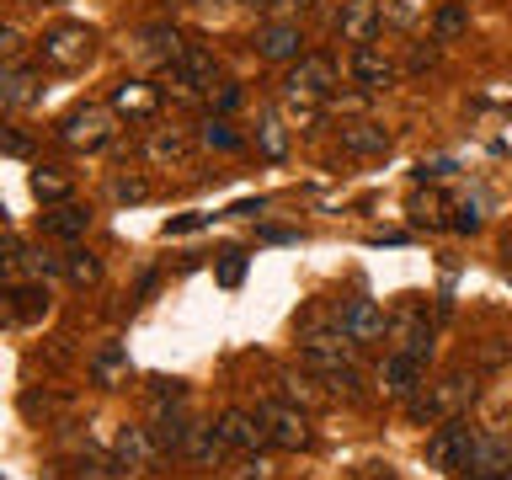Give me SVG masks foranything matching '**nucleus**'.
<instances>
[{
	"mask_svg": "<svg viewBox=\"0 0 512 480\" xmlns=\"http://www.w3.org/2000/svg\"><path fill=\"white\" fill-rule=\"evenodd\" d=\"M427 64H438V43H427V48H411V70H427Z\"/></svg>",
	"mask_w": 512,
	"mask_h": 480,
	"instance_id": "58836bf2",
	"label": "nucleus"
},
{
	"mask_svg": "<svg viewBox=\"0 0 512 480\" xmlns=\"http://www.w3.org/2000/svg\"><path fill=\"white\" fill-rule=\"evenodd\" d=\"M240 278H246V251H224V267H219V283L235 288Z\"/></svg>",
	"mask_w": 512,
	"mask_h": 480,
	"instance_id": "473e14b6",
	"label": "nucleus"
},
{
	"mask_svg": "<svg viewBox=\"0 0 512 480\" xmlns=\"http://www.w3.org/2000/svg\"><path fill=\"white\" fill-rule=\"evenodd\" d=\"M384 22V11H379V0H342V11H336V38L342 43H374V32Z\"/></svg>",
	"mask_w": 512,
	"mask_h": 480,
	"instance_id": "9d476101",
	"label": "nucleus"
},
{
	"mask_svg": "<svg viewBox=\"0 0 512 480\" xmlns=\"http://www.w3.org/2000/svg\"><path fill=\"white\" fill-rule=\"evenodd\" d=\"M203 144H208V150H235L240 134H235L230 123H214V118H208V123H203Z\"/></svg>",
	"mask_w": 512,
	"mask_h": 480,
	"instance_id": "7c9ffc66",
	"label": "nucleus"
},
{
	"mask_svg": "<svg viewBox=\"0 0 512 480\" xmlns=\"http://www.w3.org/2000/svg\"><path fill=\"white\" fill-rule=\"evenodd\" d=\"M224 448H230V443H224L219 427H192V438H187V454L198 459V464H219Z\"/></svg>",
	"mask_w": 512,
	"mask_h": 480,
	"instance_id": "b1692460",
	"label": "nucleus"
},
{
	"mask_svg": "<svg viewBox=\"0 0 512 480\" xmlns=\"http://www.w3.org/2000/svg\"><path fill=\"white\" fill-rule=\"evenodd\" d=\"M470 443H475L470 422H464V416H448V422H438V427H432V438H427V464L454 475L464 464V454H470Z\"/></svg>",
	"mask_w": 512,
	"mask_h": 480,
	"instance_id": "423d86ee",
	"label": "nucleus"
},
{
	"mask_svg": "<svg viewBox=\"0 0 512 480\" xmlns=\"http://www.w3.org/2000/svg\"><path fill=\"white\" fill-rule=\"evenodd\" d=\"M475 224H480V214H475V208H459V219H454V230H464V235H470V230H475Z\"/></svg>",
	"mask_w": 512,
	"mask_h": 480,
	"instance_id": "c03bdc74",
	"label": "nucleus"
},
{
	"mask_svg": "<svg viewBox=\"0 0 512 480\" xmlns=\"http://www.w3.org/2000/svg\"><path fill=\"white\" fill-rule=\"evenodd\" d=\"M59 267H64V278H70L75 288H91L96 278H102V262H96L91 251H64Z\"/></svg>",
	"mask_w": 512,
	"mask_h": 480,
	"instance_id": "393cba45",
	"label": "nucleus"
},
{
	"mask_svg": "<svg viewBox=\"0 0 512 480\" xmlns=\"http://www.w3.org/2000/svg\"><path fill=\"white\" fill-rule=\"evenodd\" d=\"M112 118L118 112L112 107H96V102H86V107H75L70 118L59 123V144H70V150H102V144L112 139Z\"/></svg>",
	"mask_w": 512,
	"mask_h": 480,
	"instance_id": "20e7f679",
	"label": "nucleus"
},
{
	"mask_svg": "<svg viewBox=\"0 0 512 480\" xmlns=\"http://www.w3.org/2000/svg\"><path fill=\"white\" fill-rule=\"evenodd\" d=\"M208 214H187V219H171V235H187V230H203Z\"/></svg>",
	"mask_w": 512,
	"mask_h": 480,
	"instance_id": "a19ab883",
	"label": "nucleus"
},
{
	"mask_svg": "<svg viewBox=\"0 0 512 480\" xmlns=\"http://www.w3.org/2000/svg\"><path fill=\"white\" fill-rule=\"evenodd\" d=\"M422 374H427L422 352H390V358H384V395L411 400L416 390H422Z\"/></svg>",
	"mask_w": 512,
	"mask_h": 480,
	"instance_id": "ddd939ff",
	"label": "nucleus"
},
{
	"mask_svg": "<svg viewBox=\"0 0 512 480\" xmlns=\"http://www.w3.org/2000/svg\"><path fill=\"white\" fill-rule=\"evenodd\" d=\"M283 384H288V400H304V406H315V379H310V374H304V379L288 374Z\"/></svg>",
	"mask_w": 512,
	"mask_h": 480,
	"instance_id": "f704fd0d",
	"label": "nucleus"
},
{
	"mask_svg": "<svg viewBox=\"0 0 512 480\" xmlns=\"http://www.w3.org/2000/svg\"><path fill=\"white\" fill-rule=\"evenodd\" d=\"M75 480H118V470H112V464H102V459H80Z\"/></svg>",
	"mask_w": 512,
	"mask_h": 480,
	"instance_id": "c9c22d12",
	"label": "nucleus"
},
{
	"mask_svg": "<svg viewBox=\"0 0 512 480\" xmlns=\"http://www.w3.org/2000/svg\"><path fill=\"white\" fill-rule=\"evenodd\" d=\"M38 224H43L48 240H80L91 230V214H86V208H75V203H54V208H43V214H38Z\"/></svg>",
	"mask_w": 512,
	"mask_h": 480,
	"instance_id": "a211bd4d",
	"label": "nucleus"
},
{
	"mask_svg": "<svg viewBox=\"0 0 512 480\" xmlns=\"http://www.w3.org/2000/svg\"><path fill=\"white\" fill-rule=\"evenodd\" d=\"M283 86L288 91H310V96H331L336 86H342V75H336V59L331 54H304L294 70H288Z\"/></svg>",
	"mask_w": 512,
	"mask_h": 480,
	"instance_id": "9b49d317",
	"label": "nucleus"
},
{
	"mask_svg": "<svg viewBox=\"0 0 512 480\" xmlns=\"http://www.w3.org/2000/svg\"><path fill=\"white\" fill-rule=\"evenodd\" d=\"M256 144H262L267 160H283V155H288V134H283V123L272 118V112L262 118V128H256Z\"/></svg>",
	"mask_w": 512,
	"mask_h": 480,
	"instance_id": "c85d7f7f",
	"label": "nucleus"
},
{
	"mask_svg": "<svg viewBox=\"0 0 512 480\" xmlns=\"http://www.w3.org/2000/svg\"><path fill=\"white\" fill-rule=\"evenodd\" d=\"M326 390H336V395H358V368H336V374H326Z\"/></svg>",
	"mask_w": 512,
	"mask_h": 480,
	"instance_id": "72a5a7b5",
	"label": "nucleus"
},
{
	"mask_svg": "<svg viewBox=\"0 0 512 480\" xmlns=\"http://www.w3.org/2000/svg\"><path fill=\"white\" fill-rule=\"evenodd\" d=\"M507 267H512V235H507Z\"/></svg>",
	"mask_w": 512,
	"mask_h": 480,
	"instance_id": "49530a36",
	"label": "nucleus"
},
{
	"mask_svg": "<svg viewBox=\"0 0 512 480\" xmlns=\"http://www.w3.org/2000/svg\"><path fill=\"white\" fill-rule=\"evenodd\" d=\"M390 331H395V342H400V352H432V326H427V310L422 304H406V315L400 320H390Z\"/></svg>",
	"mask_w": 512,
	"mask_h": 480,
	"instance_id": "aec40b11",
	"label": "nucleus"
},
{
	"mask_svg": "<svg viewBox=\"0 0 512 480\" xmlns=\"http://www.w3.org/2000/svg\"><path fill=\"white\" fill-rule=\"evenodd\" d=\"M219 432H224V443H230V448H240V454H256L262 443H272L267 427H262V416H251V411H240V406H230V411L219 416Z\"/></svg>",
	"mask_w": 512,
	"mask_h": 480,
	"instance_id": "dca6fc26",
	"label": "nucleus"
},
{
	"mask_svg": "<svg viewBox=\"0 0 512 480\" xmlns=\"http://www.w3.org/2000/svg\"><path fill=\"white\" fill-rule=\"evenodd\" d=\"M91 379H96V384H107V390H118L123 358H112V352H107V358H96V363H91Z\"/></svg>",
	"mask_w": 512,
	"mask_h": 480,
	"instance_id": "2f4dec72",
	"label": "nucleus"
},
{
	"mask_svg": "<svg viewBox=\"0 0 512 480\" xmlns=\"http://www.w3.org/2000/svg\"><path fill=\"white\" fill-rule=\"evenodd\" d=\"M470 400H475V379L464 374V368H454V374H443L432 390L411 395V416L416 422H448V416H459Z\"/></svg>",
	"mask_w": 512,
	"mask_h": 480,
	"instance_id": "f257e3e1",
	"label": "nucleus"
},
{
	"mask_svg": "<svg viewBox=\"0 0 512 480\" xmlns=\"http://www.w3.org/2000/svg\"><path fill=\"white\" fill-rule=\"evenodd\" d=\"M6 150H11V155H27V150H32V139L22 134V128H6Z\"/></svg>",
	"mask_w": 512,
	"mask_h": 480,
	"instance_id": "ea45409f",
	"label": "nucleus"
},
{
	"mask_svg": "<svg viewBox=\"0 0 512 480\" xmlns=\"http://www.w3.org/2000/svg\"><path fill=\"white\" fill-rule=\"evenodd\" d=\"M144 192H150V187H144V182H118V198H123V203H139Z\"/></svg>",
	"mask_w": 512,
	"mask_h": 480,
	"instance_id": "37998d69",
	"label": "nucleus"
},
{
	"mask_svg": "<svg viewBox=\"0 0 512 480\" xmlns=\"http://www.w3.org/2000/svg\"><path fill=\"white\" fill-rule=\"evenodd\" d=\"M454 475L459 480H502V475H512V443L496 438V432H475L470 454H464V464Z\"/></svg>",
	"mask_w": 512,
	"mask_h": 480,
	"instance_id": "39448f33",
	"label": "nucleus"
},
{
	"mask_svg": "<svg viewBox=\"0 0 512 480\" xmlns=\"http://www.w3.org/2000/svg\"><path fill=\"white\" fill-rule=\"evenodd\" d=\"M166 75H171V86L182 91V96H198V91L214 86V54H203V48H187L182 59L166 64Z\"/></svg>",
	"mask_w": 512,
	"mask_h": 480,
	"instance_id": "4468645a",
	"label": "nucleus"
},
{
	"mask_svg": "<svg viewBox=\"0 0 512 480\" xmlns=\"http://www.w3.org/2000/svg\"><path fill=\"white\" fill-rule=\"evenodd\" d=\"M342 150H347V155H384V150H390V128H384V123H368V118L342 123Z\"/></svg>",
	"mask_w": 512,
	"mask_h": 480,
	"instance_id": "412c9836",
	"label": "nucleus"
},
{
	"mask_svg": "<svg viewBox=\"0 0 512 480\" xmlns=\"http://www.w3.org/2000/svg\"><path fill=\"white\" fill-rule=\"evenodd\" d=\"M43 96V75L32 70V64H6V75H0V102L6 107H32Z\"/></svg>",
	"mask_w": 512,
	"mask_h": 480,
	"instance_id": "f3484780",
	"label": "nucleus"
},
{
	"mask_svg": "<svg viewBox=\"0 0 512 480\" xmlns=\"http://www.w3.org/2000/svg\"><path fill=\"white\" fill-rule=\"evenodd\" d=\"M0 54H6V64H16V54H22V32H16V27L0 32Z\"/></svg>",
	"mask_w": 512,
	"mask_h": 480,
	"instance_id": "e433bc0d",
	"label": "nucleus"
},
{
	"mask_svg": "<svg viewBox=\"0 0 512 480\" xmlns=\"http://www.w3.org/2000/svg\"><path fill=\"white\" fill-rule=\"evenodd\" d=\"M150 432H155V443H160V454H187V438H192V422L182 411H160L155 422H150Z\"/></svg>",
	"mask_w": 512,
	"mask_h": 480,
	"instance_id": "5701e85b",
	"label": "nucleus"
},
{
	"mask_svg": "<svg viewBox=\"0 0 512 480\" xmlns=\"http://www.w3.org/2000/svg\"><path fill=\"white\" fill-rule=\"evenodd\" d=\"M336 326H342V336L352 347H358V342H379V336L390 331V315H384L374 299H347L342 310H336Z\"/></svg>",
	"mask_w": 512,
	"mask_h": 480,
	"instance_id": "0eeeda50",
	"label": "nucleus"
},
{
	"mask_svg": "<svg viewBox=\"0 0 512 480\" xmlns=\"http://www.w3.org/2000/svg\"><path fill=\"white\" fill-rule=\"evenodd\" d=\"M214 107H219V112H235V107H240V86H224V91L214 96Z\"/></svg>",
	"mask_w": 512,
	"mask_h": 480,
	"instance_id": "79ce46f5",
	"label": "nucleus"
},
{
	"mask_svg": "<svg viewBox=\"0 0 512 480\" xmlns=\"http://www.w3.org/2000/svg\"><path fill=\"white\" fill-rule=\"evenodd\" d=\"M256 54L262 59H272V64H299L304 59V32H299V22H267L262 32H256Z\"/></svg>",
	"mask_w": 512,
	"mask_h": 480,
	"instance_id": "f8f14e48",
	"label": "nucleus"
},
{
	"mask_svg": "<svg viewBox=\"0 0 512 480\" xmlns=\"http://www.w3.org/2000/svg\"><path fill=\"white\" fill-rule=\"evenodd\" d=\"M251 6H256V0H251Z\"/></svg>",
	"mask_w": 512,
	"mask_h": 480,
	"instance_id": "de8ad7c7",
	"label": "nucleus"
},
{
	"mask_svg": "<svg viewBox=\"0 0 512 480\" xmlns=\"http://www.w3.org/2000/svg\"><path fill=\"white\" fill-rule=\"evenodd\" d=\"M107 107L118 112V118H128V123H150L160 112V91L150 86V80H118L112 96H107Z\"/></svg>",
	"mask_w": 512,
	"mask_h": 480,
	"instance_id": "1a4fd4ad",
	"label": "nucleus"
},
{
	"mask_svg": "<svg viewBox=\"0 0 512 480\" xmlns=\"http://www.w3.org/2000/svg\"><path fill=\"white\" fill-rule=\"evenodd\" d=\"M347 70H352V80H358L363 91H390L395 86V59L384 54L379 43H358V48H352Z\"/></svg>",
	"mask_w": 512,
	"mask_h": 480,
	"instance_id": "6e6552de",
	"label": "nucleus"
},
{
	"mask_svg": "<svg viewBox=\"0 0 512 480\" xmlns=\"http://www.w3.org/2000/svg\"><path fill=\"white\" fill-rule=\"evenodd\" d=\"M155 454H160V443H155L150 427H123L118 443H112V459H118V470H150Z\"/></svg>",
	"mask_w": 512,
	"mask_h": 480,
	"instance_id": "2eb2a0df",
	"label": "nucleus"
},
{
	"mask_svg": "<svg viewBox=\"0 0 512 480\" xmlns=\"http://www.w3.org/2000/svg\"><path fill=\"white\" fill-rule=\"evenodd\" d=\"M411 219H416V224H427V230H438V224H443V198H438V192L416 198V203H411Z\"/></svg>",
	"mask_w": 512,
	"mask_h": 480,
	"instance_id": "c756f323",
	"label": "nucleus"
},
{
	"mask_svg": "<svg viewBox=\"0 0 512 480\" xmlns=\"http://www.w3.org/2000/svg\"><path fill=\"white\" fill-rule=\"evenodd\" d=\"M6 315H11V326H32V320H43L48 315V288L43 283H11Z\"/></svg>",
	"mask_w": 512,
	"mask_h": 480,
	"instance_id": "6ab92c4d",
	"label": "nucleus"
},
{
	"mask_svg": "<svg viewBox=\"0 0 512 480\" xmlns=\"http://www.w3.org/2000/svg\"><path fill=\"white\" fill-rule=\"evenodd\" d=\"M310 6H315V0H272L267 11H310Z\"/></svg>",
	"mask_w": 512,
	"mask_h": 480,
	"instance_id": "a18cd8bd",
	"label": "nucleus"
},
{
	"mask_svg": "<svg viewBox=\"0 0 512 480\" xmlns=\"http://www.w3.org/2000/svg\"><path fill=\"white\" fill-rule=\"evenodd\" d=\"M150 390H155V400H182V384L176 379H150Z\"/></svg>",
	"mask_w": 512,
	"mask_h": 480,
	"instance_id": "4c0bfd02",
	"label": "nucleus"
},
{
	"mask_svg": "<svg viewBox=\"0 0 512 480\" xmlns=\"http://www.w3.org/2000/svg\"><path fill=\"white\" fill-rule=\"evenodd\" d=\"M256 416H262V427H267V438L278 443V448H288V454H299V448H310V416H304L294 400H262L256 406Z\"/></svg>",
	"mask_w": 512,
	"mask_h": 480,
	"instance_id": "7ed1b4c3",
	"label": "nucleus"
},
{
	"mask_svg": "<svg viewBox=\"0 0 512 480\" xmlns=\"http://www.w3.org/2000/svg\"><path fill=\"white\" fill-rule=\"evenodd\" d=\"M192 155L187 134H176V128H155L150 139H144V160H155V166H182Z\"/></svg>",
	"mask_w": 512,
	"mask_h": 480,
	"instance_id": "4be33fe9",
	"label": "nucleus"
},
{
	"mask_svg": "<svg viewBox=\"0 0 512 480\" xmlns=\"http://www.w3.org/2000/svg\"><path fill=\"white\" fill-rule=\"evenodd\" d=\"M144 54L160 59V64H171V59L187 54V43L176 38V32H166V27H150V32H144Z\"/></svg>",
	"mask_w": 512,
	"mask_h": 480,
	"instance_id": "cd10ccee",
	"label": "nucleus"
},
{
	"mask_svg": "<svg viewBox=\"0 0 512 480\" xmlns=\"http://www.w3.org/2000/svg\"><path fill=\"white\" fill-rule=\"evenodd\" d=\"M464 27H470V11H464L459 0H448V6H438V16H432V38L438 43H454Z\"/></svg>",
	"mask_w": 512,
	"mask_h": 480,
	"instance_id": "a878e982",
	"label": "nucleus"
},
{
	"mask_svg": "<svg viewBox=\"0 0 512 480\" xmlns=\"http://www.w3.org/2000/svg\"><path fill=\"white\" fill-rule=\"evenodd\" d=\"M96 54V32L86 22H59L38 38V59L54 64V70H80Z\"/></svg>",
	"mask_w": 512,
	"mask_h": 480,
	"instance_id": "f03ea898",
	"label": "nucleus"
},
{
	"mask_svg": "<svg viewBox=\"0 0 512 480\" xmlns=\"http://www.w3.org/2000/svg\"><path fill=\"white\" fill-rule=\"evenodd\" d=\"M70 176H64V171H54V166H38V171H32V192H38V198L43 203H64V198H70Z\"/></svg>",
	"mask_w": 512,
	"mask_h": 480,
	"instance_id": "bb28decb",
	"label": "nucleus"
}]
</instances>
